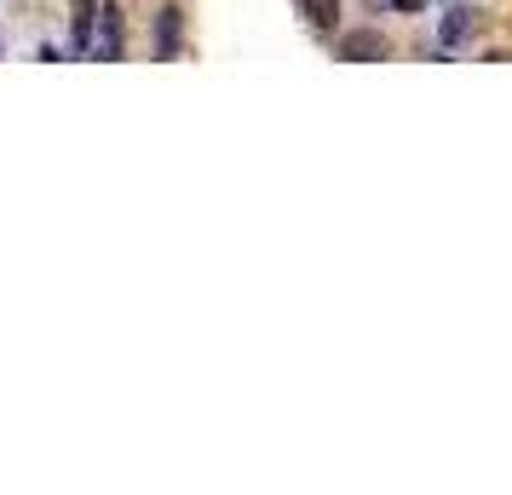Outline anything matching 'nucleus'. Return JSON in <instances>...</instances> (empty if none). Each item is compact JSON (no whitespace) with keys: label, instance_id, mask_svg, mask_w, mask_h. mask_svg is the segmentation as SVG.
Listing matches in <instances>:
<instances>
[{"label":"nucleus","instance_id":"7ed1b4c3","mask_svg":"<svg viewBox=\"0 0 512 495\" xmlns=\"http://www.w3.org/2000/svg\"><path fill=\"white\" fill-rule=\"evenodd\" d=\"M179 35H185L179 6H162V12H156V58H179Z\"/></svg>","mask_w":512,"mask_h":495},{"label":"nucleus","instance_id":"20e7f679","mask_svg":"<svg viewBox=\"0 0 512 495\" xmlns=\"http://www.w3.org/2000/svg\"><path fill=\"white\" fill-rule=\"evenodd\" d=\"M461 41H466V12H461V6H449V12H443V29H438V52L449 58Z\"/></svg>","mask_w":512,"mask_h":495},{"label":"nucleus","instance_id":"423d86ee","mask_svg":"<svg viewBox=\"0 0 512 495\" xmlns=\"http://www.w3.org/2000/svg\"><path fill=\"white\" fill-rule=\"evenodd\" d=\"M93 18H98V0H75V52L87 58V41H93Z\"/></svg>","mask_w":512,"mask_h":495},{"label":"nucleus","instance_id":"f03ea898","mask_svg":"<svg viewBox=\"0 0 512 495\" xmlns=\"http://www.w3.org/2000/svg\"><path fill=\"white\" fill-rule=\"evenodd\" d=\"M93 24H98V18H93ZM87 58H121V12H116V6H104V24L93 29Z\"/></svg>","mask_w":512,"mask_h":495},{"label":"nucleus","instance_id":"39448f33","mask_svg":"<svg viewBox=\"0 0 512 495\" xmlns=\"http://www.w3.org/2000/svg\"><path fill=\"white\" fill-rule=\"evenodd\" d=\"M300 12H305V24L311 29H334L340 24V0H300Z\"/></svg>","mask_w":512,"mask_h":495},{"label":"nucleus","instance_id":"0eeeda50","mask_svg":"<svg viewBox=\"0 0 512 495\" xmlns=\"http://www.w3.org/2000/svg\"><path fill=\"white\" fill-rule=\"evenodd\" d=\"M386 6H397V12H420L426 0H386Z\"/></svg>","mask_w":512,"mask_h":495},{"label":"nucleus","instance_id":"f257e3e1","mask_svg":"<svg viewBox=\"0 0 512 495\" xmlns=\"http://www.w3.org/2000/svg\"><path fill=\"white\" fill-rule=\"evenodd\" d=\"M340 58H351V64L386 58V35L380 29H351V35H340Z\"/></svg>","mask_w":512,"mask_h":495}]
</instances>
